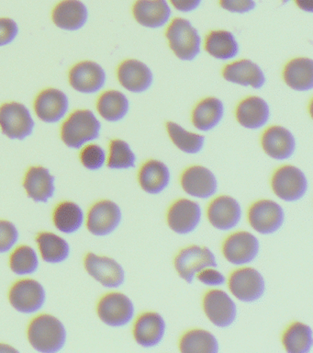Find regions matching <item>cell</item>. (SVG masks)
Segmentation results:
<instances>
[{"instance_id": "43", "label": "cell", "mask_w": 313, "mask_h": 353, "mask_svg": "<svg viewBox=\"0 0 313 353\" xmlns=\"http://www.w3.org/2000/svg\"><path fill=\"white\" fill-rule=\"evenodd\" d=\"M196 277L197 281L208 286H221L226 281L225 276L215 268H206L197 272Z\"/></svg>"}, {"instance_id": "17", "label": "cell", "mask_w": 313, "mask_h": 353, "mask_svg": "<svg viewBox=\"0 0 313 353\" xmlns=\"http://www.w3.org/2000/svg\"><path fill=\"white\" fill-rule=\"evenodd\" d=\"M207 216L211 225L218 230L228 231L240 223L241 208L236 199L228 195L219 196L208 204Z\"/></svg>"}, {"instance_id": "48", "label": "cell", "mask_w": 313, "mask_h": 353, "mask_svg": "<svg viewBox=\"0 0 313 353\" xmlns=\"http://www.w3.org/2000/svg\"><path fill=\"white\" fill-rule=\"evenodd\" d=\"M288 2H290V0H282V4H285Z\"/></svg>"}, {"instance_id": "22", "label": "cell", "mask_w": 313, "mask_h": 353, "mask_svg": "<svg viewBox=\"0 0 313 353\" xmlns=\"http://www.w3.org/2000/svg\"><path fill=\"white\" fill-rule=\"evenodd\" d=\"M69 82L79 92L95 93L105 85L106 73L98 63L85 61L71 69Z\"/></svg>"}, {"instance_id": "31", "label": "cell", "mask_w": 313, "mask_h": 353, "mask_svg": "<svg viewBox=\"0 0 313 353\" xmlns=\"http://www.w3.org/2000/svg\"><path fill=\"white\" fill-rule=\"evenodd\" d=\"M206 52L215 59L227 61L237 57L240 47L235 34L229 30H213L206 36Z\"/></svg>"}, {"instance_id": "14", "label": "cell", "mask_w": 313, "mask_h": 353, "mask_svg": "<svg viewBox=\"0 0 313 353\" xmlns=\"http://www.w3.org/2000/svg\"><path fill=\"white\" fill-rule=\"evenodd\" d=\"M260 244L257 237L247 231L230 234L222 244V254L230 263L246 265L257 258Z\"/></svg>"}, {"instance_id": "24", "label": "cell", "mask_w": 313, "mask_h": 353, "mask_svg": "<svg viewBox=\"0 0 313 353\" xmlns=\"http://www.w3.org/2000/svg\"><path fill=\"white\" fill-rule=\"evenodd\" d=\"M24 190L30 199L35 203H48L56 193L54 176L48 168L45 167H32L24 176Z\"/></svg>"}, {"instance_id": "35", "label": "cell", "mask_w": 313, "mask_h": 353, "mask_svg": "<svg viewBox=\"0 0 313 353\" xmlns=\"http://www.w3.org/2000/svg\"><path fill=\"white\" fill-rule=\"evenodd\" d=\"M312 343V327L304 323L294 322L283 333L282 344L288 353L310 352Z\"/></svg>"}, {"instance_id": "4", "label": "cell", "mask_w": 313, "mask_h": 353, "mask_svg": "<svg viewBox=\"0 0 313 353\" xmlns=\"http://www.w3.org/2000/svg\"><path fill=\"white\" fill-rule=\"evenodd\" d=\"M9 301L10 305L21 314L37 313L45 305L46 291L39 281L21 279L10 287Z\"/></svg>"}, {"instance_id": "6", "label": "cell", "mask_w": 313, "mask_h": 353, "mask_svg": "<svg viewBox=\"0 0 313 353\" xmlns=\"http://www.w3.org/2000/svg\"><path fill=\"white\" fill-rule=\"evenodd\" d=\"M97 313L101 321L109 327H125L133 319L134 305L127 295L109 292L98 301Z\"/></svg>"}, {"instance_id": "2", "label": "cell", "mask_w": 313, "mask_h": 353, "mask_svg": "<svg viewBox=\"0 0 313 353\" xmlns=\"http://www.w3.org/2000/svg\"><path fill=\"white\" fill-rule=\"evenodd\" d=\"M101 124L89 110L73 112L62 125L61 137L68 148H81L100 137Z\"/></svg>"}, {"instance_id": "47", "label": "cell", "mask_w": 313, "mask_h": 353, "mask_svg": "<svg viewBox=\"0 0 313 353\" xmlns=\"http://www.w3.org/2000/svg\"><path fill=\"white\" fill-rule=\"evenodd\" d=\"M18 350L15 349V347H13L12 346H10V345L5 344V343H0V352H17Z\"/></svg>"}, {"instance_id": "23", "label": "cell", "mask_w": 313, "mask_h": 353, "mask_svg": "<svg viewBox=\"0 0 313 353\" xmlns=\"http://www.w3.org/2000/svg\"><path fill=\"white\" fill-rule=\"evenodd\" d=\"M270 108L268 102L260 97H247L236 107V120L246 129L262 128L270 120Z\"/></svg>"}, {"instance_id": "7", "label": "cell", "mask_w": 313, "mask_h": 353, "mask_svg": "<svg viewBox=\"0 0 313 353\" xmlns=\"http://www.w3.org/2000/svg\"><path fill=\"white\" fill-rule=\"evenodd\" d=\"M174 266L186 283H191L195 276L206 268H217L215 255L207 247L192 245L184 248L175 256Z\"/></svg>"}, {"instance_id": "16", "label": "cell", "mask_w": 313, "mask_h": 353, "mask_svg": "<svg viewBox=\"0 0 313 353\" xmlns=\"http://www.w3.org/2000/svg\"><path fill=\"white\" fill-rule=\"evenodd\" d=\"M181 187L192 197L208 199L218 190V181L213 171L203 165L186 168L180 176Z\"/></svg>"}, {"instance_id": "42", "label": "cell", "mask_w": 313, "mask_h": 353, "mask_svg": "<svg viewBox=\"0 0 313 353\" xmlns=\"http://www.w3.org/2000/svg\"><path fill=\"white\" fill-rule=\"evenodd\" d=\"M219 5L229 12L238 14L248 13L257 7L255 0H219Z\"/></svg>"}, {"instance_id": "45", "label": "cell", "mask_w": 313, "mask_h": 353, "mask_svg": "<svg viewBox=\"0 0 313 353\" xmlns=\"http://www.w3.org/2000/svg\"><path fill=\"white\" fill-rule=\"evenodd\" d=\"M173 7L181 12H191L197 10L202 4V0H170Z\"/></svg>"}, {"instance_id": "44", "label": "cell", "mask_w": 313, "mask_h": 353, "mask_svg": "<svg viewBox=\"0 0 313 353\" xmlns=\"http://www.w3.org/2000/svg\"><path fill=\"white\" fill-rule=\"evenodd\" d=\"M18 25L12 19H0V46H7L18 34Z\"/></svg>"}, {"instance_id": "26", "label": "cell", "mask_w": 313, "mask_h": 353, "mask_svg": "<svg viewBox=\"0 0 313 353\" xmlns=\"http://www.w3.org/2000/svg\"><path fill=\"white\" fill-rule=\"evenodd\" d=\"M68 105V99L64 92L56 88H48L37 96L34 109L41 120L45 123H56L67 113Z\"/></svg>"}, {"instance_id": "30", "label": "cell", "mask_w": 313, "mask_h": 353, "mask_svg": "<svg viewBox=\"0 0 313 353\" xmlns=\"http://www.w3.org/2000/svg\"><path fill=\"white\" fill-rule=\"evenodd\" d=\"M87 8L78 0H64L54 10L53 21L63 30H76L87 21Z\"/></svg>"}, {"instance_id": "29", "label": "cell", "mask_w": 313, "mask_h": 353, "mask_svg": "<svg viewBox=\"0 0 313 353\" xmlns=\"http://www.w3.org/2000/svg\"><path fill=\"white\" fill-rule=\"evenodd\" d=\"M283 79L296 91H309L313 88V61L307 57L294 58L285 65Z\"/></svg>"}, {"instance_id": "11", "label": "cell", "mask_w": 313, "mask_h": 353, "mask_svg": "<svg viewBox=\"0 0 313 353\" xmlns=\"http://www.w3.org/2000/svg\"><path fill=\"white\" fill-rule=\"evenodd\" d=\"M84 267L89 275L106 288H118L125 283L122 265L109 256L89 252L85 256Z\"/></svg>"}, {"instance_id": "41", "label": "cell", "mask_w": 313, "mask_h": 353, "mask_svg": "<svg viewBox=\"0 0 313 353\" xmlns=\"http://www.w3.org/2000/svg\"><path fill=\"white\" fill-rule=\"evenodd\" d=\"M20 239L17 226L8 220H0V254L8 253Z\"/></svg>"}, {"instance_id": "32", "label": "cell", "mask_w": 313, "mask_h": 353, "mask_svg": "<svg viewBox=\"0 0 313 353\" xmlns=\"http://www.w3.org/2000/svg\"><path fill=\"white\" fill-rule=\"evenodd\" d=\"M86 216L78 203L65 201L57 204L53 212V223L57 230L65 234H72L80 230Z\"/></svg>"}, {"instance_id": "18", "label": "cell", "mask_w": 313, "mask_h": 353, "mask_svg": "<svg viewBox=\"0 0 313 353\" xmlns=\"http://www.w3.org/2000/svg\"><path fill=\"white\" fill-rule=\"evenodd\" d=\"M120 84L133 93L149 90L153 83V74L149 66L137 59L123 61L117 70Z\"/></svg>"}, {"instance_id": "10", "label": "cell", "mask_w": 313, "mask_h": 353, "mask_svg": "<svg viewBox=\"0 0 313 353\" xmlns=\"http://www.w3.org/2000/svg\"><path fill=\"white\" fill-rule=\"evenodd\" d=\"M0 127L10 139L23 140L32 134L34 121L24 105L10 102L0 107Z\"/></svg>"}, {"instance_id": "5", "label": "cell", "mask_w": 313, "mask_h": 353, "mask_svg": "<svg viewBox=\"0 0 313 353\" xmlns=\"http://www.w3.org/2000/svg\"><path fill=\"white\" fill-rule=\"evenodd\" d=\"M272 190L277 197L285 201H296L307 190V179L303 171L295 165H285L274 171L271 179Z\"/></svg>"}, {"instance_id": "28", "label": "cell", "mask_w": 313, "mask_h": 353, "mask_svg": "<svg viewBox=\"0 0 313 353\" xmlns=\"http://www.w3.org/2000/svg\"><path fill=\"white\" fill-rule=\"evenodd\" d=\"M224 104L215 97L203 99L195 106L191 120L195 128L208 132L218 126L224 116Z\"/></svg>"}, {"instance_id": "38", "label": "cell", "mask_w": 313, "mask_h": 353, "mask_svg": "<svg viewBox=\"0 0 313 353\" xmlns=\"http://www.w3.org/2000/svg\"><path fill=\"white\" fill-rule=\"evenodd\" d=\"M10 268L16 275H32L39 269V258L36 250L31 245H21L16 248L10 256Z\"/></svg>"}, {"instance_id": "33", "label": "cell", "mask_w": 313, "mask_h": 353, "mask_svg": "<svg viewBox=\"0 0 313 353\" xmlns=\"http://www.w3.org/2000/svg\"><path fill=\"white\" fill-rule=\"evenodd\" d=\"M41 258L49 264H59L70 256L69 243L64 237L52 232H42L36 236Z\"/></svg>"}, {"instance_id": "8", "label": "cell", "mask_w": 313, "mask_h": 353, "mask_svg": "<svg viewBox=\"0 0 313 353\" xmlns=\"http://www.w3.org/2000/svg\"><path fill=\"white\" fill-rule=\"evenodd\" d=\"M122 219V210L116 203L101 200L90 207L85 222L93 236H107L119 228Z\"/></svg>"}, {"instance_id": "46", "label": "cell", "mask_w": 313, "mask_h": 353, "mask_svg": "<svg viewBox=\"0 0 313 353\" xmlns=\"http://www.w3.org/2000/svg\"><path fill=\"white\" fill-rule=\"evenodd\" d=\"M296 6L306 12H313V0H295Z\"/></svg>"}, {"instance_id": "36", "label": "cell", "mask_w": 313, "mask_h": 353, "mask_svg": "<svg viewBox=\"0 0 313 353\" xmlns=\"http://www.w3.org/2000/svg\"><path fill=\"white\" fill-rule=\"evenodd\" d=\"M180 350L184 353H216L219 352V342L213 334L195 328L181 336Z\"/></svg>"}, {"instance_id": "12", "label": "cell", "mask_w": 313, "mask_h": 353, "mask_svg": "<svg viewBox=\"0 0 313 353\" xmlns=\"http://www.w3.org/2000/svg\"><path fill=\"white\" fill-rule=\"evenodd\" d=\"M248 221L252 229L262 234L276 233L285 222L282 207L272 200H259L248 210Z\"/></svg>"}, {"instance_id": "9", "label": "cell", "mask_w": 313, "mask_h": 353, "mask_svg": "<svg viewBox=\"0 0 313 353\" xmlns=\"http://www.w3.org/2000/svg\"><path fill=\"white\" fill-rule=\"evenodd\" d=\"M228 287L233 296L241 302L254 303L265 294L266 283L257 270L244 267L230 273Z\"/></svg>"}, {"instance_id": "21", "label": "cell", "mask_w": 313, "mask_h": 353, "mask_svg": "<svg viewBox=\"0 0 313 353\" xmlns=\"http://www.w3.org/2000/svg\"><path fill=\"white\" fill-rule=\"evenodd\" d=\"M222 77L233 84L260 90L266 83V76L260 66L249 59L228 63L222 70Z\"/></svg>"}, {"instance_id": "20", "label": "cell", "mask_w": 313, "mask_h": 353, "mask_svg": "<svg viewBox=\"0 0 313 353\" xmlns=\"http://www.w3.org/2000/svg\"><path fill=\"white\" fill-rule=\"evenodd\" d=\"M261 145L265 153L276 160L290 159L296 150V139L292 132L280 125L268 127L261 137Z\"/></svg>"}, {"instance_id": "19", "label": "cell", "mask_w": 313, "mask_h": 353, "mask_svg": "<svg viewBox=\"0 0 313 353\" xmlns=\"http://www.w3.org/2000/svg\"><path fill=\"white\" fill-rule=\"evenodd\" d=\"M166 324L160 314L145 312L140 314L134 322L133 338L140 346L153 347L163 341Z\"/></svg>"}, {"instance_id": "34", "label": "cell", "mask_w": 313, "mask_h": 353, "mask_svg": "<svg viewBox=\"0 0 313 353\" xmlns=\"http://www.w3.org/2000/svg\"><path fill=\"white\" fill-rule=\"evenodd\" d=\"M98 112L109 121L122 120L130 110V101L125 94L118 90H108L98 98Z\"/></svg>"}, {"instance_id": "37", "label": "cell", "mask_w": 313, "mask_h": 353, "mask_svg": "<svg viewBox=\"0 0 313 353\" xmlns=\"http://www.w3.org/2000/svg\"><path fill=\"white\" fill-rule=\"evenodd\" d=\"M166 130L172 143L184 153L196 154L204 148L205 137L202 134L186 131L174 121L166 123Z\"/></svg>"}, {"instance_id": "3", "label": "cell", "mask_w": 313, "mask_h": 353, "mask_svg": "<svg viewBox=\"0 0 313 353\" xmlns=\"http://www.w3.org/2000/svg\"><path fill=\"white\" fill-rule=\"evenodd\" d=\"M166 36L170 49L178 59L193 61L200 54L202 37L188 19H175L167 27Z\"/></svg>"}, {"instance_id": "27", "label": "cell", "mask_w": 313, "mask_h": 353, "mask_svg": "<svg viewBox=\"0 0 313 353\" xmlns=\"http://www.w3.org/2000/svg\"><path fill=\"white\" fill-rule=\"evenodd\" d=\"M138 181L140 186L145 192L149 194H159L169 185V168L160 160H147L140 168Z\"/></svg>"}, {"instance_id": "15", "label": "cell", "mask_w": 313, "mask_h": 353, "mask_svg": "<svg viewBox=\"0 0 313 353\" xmlns=\"http://www.w3.org/2000/svg\"><path fill=\"white\" fill-rule=\"evenodd\" d=\"M202 214V207L196 201L185 198L178 199L167 211V225L175 233L188 234L197 228Z\"/></svg>"}, {"instance_id": "39", "label": "cell", "mask_w": 313, "mask_h": 353, "mask_svg": "<svg viewBox=\"0 0 313 353\" xmlns=\"http://www.w3.org/2000/svg\"><path fill=\"white\" fill-rule=\"evenodd\" d=\"M136 156L125 141L114 139L109 143L107 165L111 170H128L136 168Z\"/></svg>"}, {"instance_id": "25", "label": "cell", "mask_w": 313, "mask_h": 353, "mask_svg": "<svg viewBox=\"0 0 313 353\" xmlns=\"http://www.w3.org/2000/svg\"><path fill=\"white\" fill-rule=\"evenodd\" d=\"M134 19L149 29H159L169 23L172 11L166 0H137L133 8Z\"/></svg>"}, {"instance_id": "13", "label": "cell", "mask_w": 313, "mask_h": 353, "mask_svg": "<svg viewBox=\"0 0 313 353\" xmlns=\"http://www.w3.org/2000/svg\"><path fill=\"white\" fill-rule=\"evenodd\" d=\"M203 310L214 325L227 327L233 324L237 307L230 295L222 290H210L203 297Z\"/></svg>"}, {"instance_id": "1", "label": "cell", "mask_w": 313, "mask_h": 353, "mask_svg": "<svg viewBox=\"0 0 313 353\" xmlns=\"http://www.w3.org/2000/svg\"><path fill=\"white\" fill-rule=\"evenodd\" d=\"M30 345L37 352L56 353L67 341V331L61 320L49 314L35 316L27 328Z\"/></svg>"}, {"instance_id": "40", "label": "cell", "mask_w": 313, "mask_h": 353, "mask_svg": "<svg viewBox=\"0 0 313 353\" xmlns=\"http://www.w3.org/2000/svg\"><path fill=\"white\" fill-rule=\"evenodd\" d=\"M106 152L100 145H89L85 146L80 153V161L87 170L95 171L100 170L105 165Z\"/></svg>"}]
</instances>
